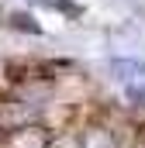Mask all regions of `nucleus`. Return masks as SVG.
<instances>
[{"label": "nucleus", "mask_w": 145, "mask_h": 148, "mask_svg": "<svg viewBox=\"0 0 145 148\" xmlns=\"http://www.w3.org/2000/svg\"><path fill=\"white\" fill-rule=\"evenodd\" d=\"M128 100L135 107H145V86H128Z\"/></svg>", "instance_id": "20e7f679"}, {"label": "nucleus", "mask_w": 145, "mask_h": 148, "mask_svg": "<svg viewBox=\"0 0 145 148\" xmlns=\"http://www.w3.org/2000/svg\"><path fill=\"white\" fill-rule=\"evenodd\" d=\"M10 28L28 31V35H41V24H38L31 14H24V10H14V14H10Z\"/></svg>", "instance_id": "f03ea898"}, {"label": "nucleus", "mask_w": 145, "mask_h": 148, "mask_svg": "<svg viewBox=\"0 0 145 148\" xmlns=\"http://www.w3.org/2000/svg\"><path fill=\"white\" fill-rule=\"evenodd\" d=\"M110 76L121 79V83L145 79V62H138V59H110Z\"/></svg>", "instance_id": "f257e3e1"}, {"label": "nucleus", "mask_w": 145, "mask_h": 148, "mask_svg": "<svg viewBox=\"0 0 145 148\" xmlns=\"http://www.w3.org/2000/svg\"><path fill=\"white\" fill-rule=\"evenodd\" d=\"M45 7H59V10H66V14H79V7L72 3V0H41Z\"/></svg>", "instance_id": "7ed1b4c3"}]
</instances>
